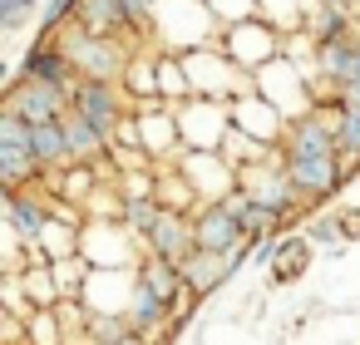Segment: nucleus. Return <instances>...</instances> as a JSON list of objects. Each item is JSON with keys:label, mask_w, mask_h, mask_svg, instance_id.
Returning a JSON list of instances; mask_svg holds the SVG:
<instances>
[{"label": "nucleus", "mask_w": 360, "mask_h": 345, "mask_svg": "<svg viewBox=\"0 0 360 345\" xmlns=\"http://www.w3.org/2000/svg\"><path fill=\"white\" fill-rule=\"evenodd\" d=\"M335 124H340V104H326V114H306L286 129L281 138V163L301 193V202H321L340 188L345 178V158H340V138H335Z\"/></svg>", "instance_id": "1"}, {"label": "nucleus", "mask_w": 360, "mask_h": 345, "mask_svg": "<svg viewBox=\"0 0 360 345\" xmlns=\"http://www.w3.org/2000/svg\"><path fill=\"white\" fill-rule=\"evenodd\" d=\"M55 40H60V50L75 60L79 79H109V84H124V70H129V60H134V50H139L129 35H89V30H79L75 20H70Z\"/></svg>", "instance_id": "2"}, {"label": "nucleus", "mask_w": 360, "mask_h": 345, "mask_svg": "<svg viewBox=\"0 0 360 345\" xmlns=\"http://www.w3.org/2000/svg\"><path fill=\"white\" fill-rule=\"evenodd\" d=\"M257 94H262V99H271V104L286 114V124L306 119V114L316 109V104H311V94H316L311 65H296L291 55H276L271 65H262V70H257Z\"/></svg>", "instance_id": "3"}, {"label": "nucleus", "mask_w": 360, "mask_h": 345, "mask_svg": "<svg viewBox=\"0 0 360 345\" xmlns=\"http://www.w3.org/2000/svg\"><path fill=\"white\" fill-rule=\"evenodd\" d=\"M227 55H232V65L237 70H247V74H257L262 65H271L281 50H286V30H276L271 20H262V15H252V20H237V25H222V40H217Z\"/></svg>", "instance_id": "4"}, {"label": "nucleus", "mask_w": 360, "mask_h": 345, "mask_svg": "<svg viewBox=\"0 0 360 345\" xmlns=\"http://www.w3.org/2000/svg\"><path fill=\"white\" fill-rule=\"evenodd\" d=\"M232 104H222V99H188V104H178V129H183V148H193V153H222V143H227V134H232Z\"/></svg>", "instance_id": "5"}, {"label": "nucleus", "mask_w": 360, "mask_h": 345, "mask_svg": "<svg viewBox=\"0 0 360 345\" xmlns=\"http://www.w3.org/2000/svg\"><path fill=\"white\" fill-rule=\"evenodd\" d=\"M0 114H15L30 129L35 124H65L70 119V89L40 84V79H15L11 74V89H6V99H0Z\"/></svg>", "instance_id": "6"}, {"label": "nucleus", "mask_w": 360, "mask_h": 345, "mask_svg": "<svg viewBox=\"0 0 360 345\" xmlns=\"http://www.w3.org/2000/svg\"><path fill=\"white\" fill-rule=\"evenodd\" d=\"M70 109H75L79 119H89L109 143H114V134H119L124 114H134V104H129L124 84H109V79H79V84L70 89Z\"/></svg>", "instance_id": "7"}, {"label": "nucleus", "mask_w": 360, "mask_h": 345, "mask_svg": "<svg viewBox=\"0 0 360 345\" xmlns=\"http://www.w3.org/2000/svg\"><path fill=\"white\" fill-rule=\"evenodd\" d=\"M40 178H45V168L30 153V124L15 114H0V183H6V193H20Z\"/></svg>", "instance_id": "8"}, {"label": "nucleus", "mask_w": 360, "mask_h": 345, "mask_svg": "<svg viewBox=\"0 0 360 345\" xmlns=\"http://www.w3.org/2000/svg\"><path fill=\"white\" fill-rule=\"evenodd\" d=\"M193 242H198V252H242V247L252 252V237L227 202H202L193 212Z\"/></svg>", "instance_id": "9"}, {"label": "nucleus", "mask_w": 360, "mask_h": 345, "mask_svg": "<svg viewBox=\"0 0 360 345\" xmlns=\"http://www.w3.org/2000/svg\"><path fill=\"white\" fill-rule=\"evenodd\" d=\"M15 79H40V84L75 89V84H79V70H75V60L60 50V40H55V35H40V40L25 50V60H20V70H15Z\"/></svg>", "instance_id": "10"}, {"label": "nucleus", "mask_w": 360, "mask_h": 345, "mask_svg": "<svg viewBox=\"0 0 360 345\" xmlns=\"http://www.w3.org/2000/svg\"><path fill=\"white\" fill-rule=\"evenodd\" d=\"M178 173L193 183V193L198 197H207V202H222L232 188H237V168L227 163V153H183L178 158Z\"/></svg>", "instance_id": "11"}, {"label": "nucleus", "mask_w": 360, "mask_h": 345, "mask_svg": "<svg viewBox=\"0 0 360 345\" xmlns=\"http://www.w3.org/2000/svg\"><path fill=\"white\" fill-rule=\"evenodd\" d=\"M198 242H193V212H178V207H163L158 222L143 232V256H168V261H183L193 256Z\"/></svg>", "instance_id": "12"}, {"label": "nucleus", "mask_w": 360, "mask_h": 345, "mask_svg": "<svg viewBox=\"0 0 360 345\" xmlns=\"http://www.w3.org/2000/svg\"><path fill=\"white\" fill-rule=\"evenodd\" d=\"M242 261H247V247H242V252H193V256L178 261V271H183L188 296H212Z\"/></svg>", "instance_id": "13"}, {"label": "nucleus", "mask_w": 360, "mask_h": 345, "mask_svg": "<svg viewBox=\"0 0 360 345\" xmlns=\"http://www.w3.org/2000/svg\"><path fill=\"white\" fill-rule=\"evenodd\" d=\"M232 119H237V129H242V134H252L257 143H271V148H276V143L286 138V129H291V124H286V114H281L271 99H262V94L237 99V104H232Z\"/></svg>", "instance_id": "14"}, {"label": "nucleus", "mask_w": 360, "mask_h": 345, "mask_svg": "<svg viewBox=\"0 0 360 345\" xmlns=\"http://www.w3.org/2000/svg\"><path fill=\"white\" fill-rule=\"evenodd\" d=\"M6 212H11V227H15V237L25 242V247H40V237H45V227L55 222L50 217V202L40 197V193H6Z\"/></svg>", "instance_id": "15"}, {"label": "nucleus", "mask_w": 360, "mask_h": 345, "mask_svg": "<svg viewBox=\"0 0 360 345\" xmlns=\"http://www.w3.org/2000/svg\"><path fill=\"white\" fill-rule=\"evenodd\" d=\"M158 55H163V50L139 45V50H134V60H129V70H124V94H129V104H134V109H139V104L163 99V89H158Z\"/></svg>", "instance_id": "16"}, {"label": "nucleus", "mask_w": 360, "mask_h": 345, "mask_svg": "<svg viewBox=\"0 0 360 345\" xmlns=\"http://www.w3.org/2000/svg\"><path fill=\"white\" fill-rule=\"evenodd\" d=\"M316 45H330V40H345L355 30V11L345 6V0H316V6L306 11V25H301Z\"/></svg>", "instance_id": "17"}, {"label": "nucleus", "mask_w": 360, "mask_h": 345, "mask_svg": "<svg viewBox=\"0 0 360 345\" xmlns=\"http://www.w3.org/2000/svg\"><path fill=\"white\" fill-rule=\"evenodd\" d=\"M168 315H173V306H168L153 286H143V281H134V286H129V325H134V330L158 335L163 325H173Z\"/></svg>", "instance_id": "18"}, {"label": "nucleus", "mask_w": 360, "mask_h": 345, "mask_svg": "<svg viewBox=\"0 0 360 345\" xmlns=\"http://www.w3.org/2000/svg\"><path fill=\"white\" fill-rule=\"evenodd\" d=\"M75 25L89 30V35H134V25H129V15H124L119 0H79Z\"/></svg>", "instance_id": "19"}, {"label": "nucleus", "mask_w": 360, "mask_h": 345, "mask_svg": "<svg viewBox=\"0 0 360 345\" xmlns=\"http://www.w3.org/2000/svg\"><path fill=\"white\" fill-rule=\"evenodd\" d=\"M30 153L40 158V168H45V173H55V168L75 163V158H70L65 124H35V129H30Z\"/></svg>", "instance_id": "20"}, {"label": "nucleus", "mask_w": 360, "mask_h": 345, "mask_svg": "<svg viewBox=\"0 0 360 345\" xmlns=\"http://www.w3.org/2000/svg\"><path fill=\"white\" fill-rule=\"evenodd\" d=\"M65 138H70V158H75V163H99V153L114 148V143H109L89 119H79L75 109H70V119H65Z\"/></svg>", "instance_id": "21"}, {"label": "nucleus", "mask_w": 360, "mask_h": 345, "mask_svg": "<svg viewBox=\"0 0 360 345\" xmlns=\"http://www.w3.org/2000/svg\"><path fill=\"white\" fill-rule=\"evenodd\" d=\"M50 183H55L60 197H70V202H89V197L99 193V168H94V163H65V168L50 173Z\"/></svg>", "instance_id": "22"}, {"label": "nucleus", "mask_w": 360, "mask_h": 345, "mask_svg": "<svg viewBox=\"0 0 360 345\" xmlns=\"http://www.w3.org/2000/svg\"><path fill=\"white\" fill-rule=\"evenodd\" d=\"M306 261H311V237L306 232L301 237H281V247L271 256V281H296L306 271Z\"/></svg>", "instance_id": "23"}, {"label": "nucleus", "mask_w": 360, "mask_h": 345, "mask_svg": "<svg viewBox=\"0 0 360 345\" xmlns=\"http://www.w3.org/2000/svg\"><path fill=\"white\" fill-rule=\"evenodd\" d=\"M335 138H340V158H345V168H355V163H360V109H340Z\"/></svg>", "instance_id": "24"}, {"label": "nucleus", "mask_w": 360, "mask_h": 345, "mask_svg": "<svg viewBox=\"0 0 360 345\" xmlns=\"http://www.w3.org/2000/svg\"><path fill=\"white\" fill-rule=\"evenodd\" d=\"M286 217L281 212H271V207H262V202H252L247 212H242V227H247V237L252 242H262V237H276V227H281Z\"/></svg>", "instance_id": "25"}, {"label": "nucleus", "mask_w": 360, "mask_h": 345, "mask_svg": "<svg viewBox=\"0 0 360 345\" xmlns=\"http://www.w3.org/2000/svg\"><path fill=\"white\" fill-rule=\"evenodd\" d=\"M79 11V0H45L40 6V35H60Z\"/></svg>", "instance_id": "26"}, {"label": "nucleus", "mask_w": 360, "mask_h": 345, "mask_svg": "<svg viewBox=\"0 0 360 345\" xmlns=\"http://www.w3.org/2000/svg\"><path fill=\"white\" fill-rule=\"evenodd\" d=\"M30 15H40V0H0V30H6V35L25 30Z\"/></svg>", "instance_id": "27"}, {"label": "nucleus", "mask_w": 360, "mask_h": 345, "mask_svg": "<svg viewBox=\"0 0 360 345\" xmlns=\"http://www.w3.org/2000/svg\"><path fill=\"white\" fill-rule=\"evenodd\" d=\"M207 11H212L222 25H237V20H252V15H262V11H257V0H207Z\"/></svg>", "instance_id": "28"}, {"label": "nucleus", "mask_w": 360, "mask_h": 345, "mask_svg": "<svg viewBox=\"0 0 360 345\" xmlns=\"http://www.w3.org/2000/svg\"><path fill=\"white\" fill-rule=\"evenodd\" d=\"M306 237H311V247H340V242H345L340 212H335V217H316V222L306 227Z\"/></svg>", "instance_id": "29"}, {"label": "nucleus", "mask_w": 360, "mask_h": 345, "mask_svg": "<svg viewBox=\"0 0 360 345\" xmlns=\"http://www.w3.org/2000/svg\"><path fill=\"white\" fill-rule=\"evenodd\" d=\"M340 227H345V237H360V207H345L340 212Z\"/></svg>", "instance_id": "30"}, {"label": "nucleus", "mask_w": 360, "mask_h": 345, "mask_svg": "<svg viewBox=\"0 0 360 345\" xmlns=\"http://www.w3.org/2000/svg\"><path fill=\"white\" fill-rule=\"evenodd\" d=\"M114 345H153V335H143V330H129L124 340H114Z\"/></svg>", "instance_id": "31"}]
</instances>
